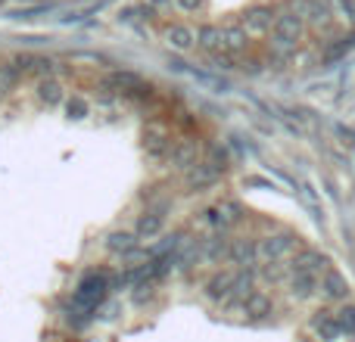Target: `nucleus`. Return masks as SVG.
Listing matches in <instances>:
<instances>
[{"label":"nucleus","instance_id":"obj_23","mask_svg":"<svg viewBox=\"0 0 355 342\" xmlns=\"http://www.w3.org/2000/svg\"><path fill=\"white\" fill-rule=\"evenodd\" d=\"M66 112H69V118L78 122V118H85L87 112H91V106H87L81 97H72V100H66Z\"/></svg>","mask_w":355,"mask_h":342},{"label":"nucleus","instance_id":"obj_2","mask_svg":"<svg viewBox=\"0 0 355 342\" xmlns=\"http://www.w3.org/2000/svg\"><path fill=\"white\" fill-rule=\"evenodd\" d=\"M306 35V19L296 16L293 10L281 12L275 19V28H271V50H281V53H290L296 44Z\"/></svg>","mask_w":355,"mask_h":342},{"label":"nucleus","instance_id":"obj_14","mask_svg":"<svg viewBox=\"0 0 355 342\" xmlns=\"http://www.w3.org/2000/svg\"><path fill=\"white\" fill-rule=\"evenodd\" d=\"M231 287H234V271H215V274L206 280L202 293H206L209 299L221 302V299H227V296H231Z\"/></svg>","mask_w":355,"mask_h":342},{"label":"nucleus","instance_id":"obj_10","mask_svg":"<svg viewBox=\"0 0 355 342\" xmlns=\"http://www.w3.org/2000/svg\"><path fill=\"white\" fill-rule=\"evenodd\" d=\"M200 162V150H196L193 141H178L172 143V153H168V165L178 171H190Z\"/></svg>","mask_w":355,"mask_h":342},{"label":"nucleus","instance_id":"obj_12","mask_svg":"<svg viewBox=\"0 0 355 342\" xmlns=\"http://www.w3.org/2000/svg\"><path fill=\"white\" fill-rule=\"evenodd\" d=\"M16 69L22 75H41V78H50V72H53V60H50V56H41V53H19Z\"/></svg>","mask_w":355,"mask_h":342},{"label":"nucleus","instance_id":"obj_17","mask_svg":"<svg viewBox=\"0 0 355 342\" xmlns=\"http://www.w3.org/2000/svg\"><path fill=\"white\" fill-rule=\"evenodd\" d=\"M162 227H166V218L162 215H156V212H144L141 218H137V224H135V233L141 240H153V237H159L162 233Z\"/></svg>","mask_w":355,"mask_h":342},{"label":"nucleus","instance_id":"obj_1","mask_svg":"<svg viewBox=\"0 0 355 342\" xmlns=\"http://www.w3.org/2000/svg\"><path fill=\"white\" fill-rule=\"evenodd\" d=\"M110 293H112L110 289V271H87V274L78 280V287H75L72 299L78 302L81 308H87V312H97V308L110 299Z\"/></svg>","mask_w":355,"mask_h":342},{"label":"nucleus","instance_id":"obj_16","mask_svg":"<svg viewBox=\"0 0 355 342\" xmlns=\"http://www.w3.org/2000/svg\"><path fill=\"white\" fill-rule=\"evenodd\" d=\"M35 93L44 106H60L62 100H66V91H62V84L53 78V75H50V78H37Z\"/></svg>","mask_w":355,"mask_h":342},{"label":"nucleus","instance_id":"obj_11","mask_svg":"<svg viewBox=\"0 0 355 342\" xmlns=\"http://www.w3.org/2000/svg\"><path fill=\"white\" fill-rule=\"evenodd\" d=\"M196 47L209 56L221 53L225 50V28L221 25H200L196 28Z\"/></svg>","mask_w":355,"mask_h":342},{"label":"nucleus","instance_id":"obj_18","mask_svg":"<svg viewBox=\"0 0 355 342\" xmlns=\"http://www.w3.org/2000/svg\"><path fill=\"white\" fill-rule=\"evenodd\" d=\"M246 47H250V35H246L243 25H240V22L225 25V50H227V53L240 56Z\"/></svg>","mask_w":355,"mask_h":342},{"label":"nucleus","instance_id":"obj_26","mask_svg":"<svg viewBox=\"0 0 355 342\" xmlns=\"http://www.w3.org/2000/svg\"><path fill=\"white\" fill-rule=\"evenodd\" d=\"M166 3H172V0H150V6H153V10H159V6H166Z\"/></svg>","mask_w":355,"mask_h":342},{"label":"nucleus","instance_id":"obj_3","mask_svg":"<svg viewBox=\"0 0 355 342\" xmlns=\"http://www.w3.org/2000/svg\"><path fill=\"white\" fill-rule=\"evenodd\" d=\"M147 87V81L137 72H112L100 81V93H125V97H137Z\"/></svg>","mask_w":355,"mask_h":342},{"label":"nucleus","instance_id":"obj_8","mask_svg":"<svg viewBox=\"0 0 355 342\" xmlns=\"http://www.w3.org/2000/svg\"><path fill=\"white\" fill-rule=\"evenodd\" d=\"M275 10L271 6H252L240 16V25L246 28V35H265V31L275 28Z\"/></svg>","mask_w":355,"mask_h":342},{"label":"nucleus","instance_id":"obj_24","mask_svg":"<svg viewBox=\"0 0 355 342\" xmlns=\"http://www.w3.org/2000/svg\"><path fill=\"white\" fill-rule=\"evenodd\" d=\"M178 6H181L184 12H196L202 6V0H178Z\"/></svg>","mask_w":355,"mask_h":342},{"label":"nucleus","instance_id":"obj_22","mask_svg":"<svg viewBox=\"0 0 355 342\" xmlns=\"http://www.w3.org/2000/svg\"><path fill=\"white\" fill-rule=\"evenodd\" d=\"M153 296H156L153 280H147V283H137V287H135V293H131V302H135V305H147Z\"/></svg>","mask_w":355,"mask_h":342},{"label":"nucleus","instance_id":"obj_25","mask_svg":"<svg viewBox=\"0 0 355 342\" xmlns=\"http://www.w3.org/2000/svg\"><path fill=\"white\" fill-rule=\"evenodd\" d=\"M100 318L112 321V318H116V305H106V308H103V314H100Z\"/></svg>","mask_w":355,"mask_h":342},{"label":"nucleus","instance_id":"obj_15","mask_svg":"<svg viewBox=\"0 0 355 342\" xmlns=\"http://www.w3.org/2000/svg\"><path fill=\"white\" fill-rule=\"evenodd\" d=\"M318 293L324 296L327 302H343L346 296H349V287H346V280H343V277H340L337 271L331 268L324 277H321V287H318Z\"/></svg>","mask_w":355,"mask_h":342},{"label":"nucleus","instance_id":"obj_9","mask_svg":"<svg viewBox=\"0 0 355 342\" xmlns=\"http://www.w3.org/2000/svg\"><path fill=\"white\" fill-rule=\"evenodd\" d=\"M312 333L321 342H337V339L346 336V330H343V324H340L337 312H318V314H315V318H312Z\"/></svg>","mask_w":355,"mask_h":342},{"label":"nucleus","instance_id":"obj_20","mask_svg":"<svg viewBox=\"0 0 355 342\" xmlns=\"http://www.w3.org/2000/svg\"><path fill=\"white\" fill-rule=\"evenodd\" d=\"M19 81H22V72L16 69V62H3V66H0V97L16 91Z\"/></svg>","mask_w":355,"mask_h":342},{"label":"nucleus","instance_id":"obj_6","mask_svg":"<svg viewBox=\"0 0 355 342\" xmlns=\"http://www.w3.org/2000/svg\"><path fill=\"white\" fill-rule=\"evenodd\" d=\"M293 240L284 237V233H275V237H262L259 240V262L271 264V262H284V258L293 252Z\"/></svg>","mask_w":355,"mask_h":342},{"label":"nucleus","instance_id":"obj_19","mask_svg":"<svg viewBox=\"0 0 355 342\" xmlns=\"http://www.w3.org/2000/svg\"><path fill=\"white\" fill-rule=\"evenodd\" d=\"M166 41H168V47H175V50H190L196 44V31L190 28V25H168V31H166Z\"/></svg>","mask_w":355,"mask_h":342},{"label":"nucleus","instance_id":"obj_4","mask_svg":"<svg viewBox=\"0 0 355 342\" xmlns=\"http://www.w3.org/2000/svg\"><path fill=\"white\" fill-rule=\"evenodd\" d=\"M172 143H175L172 134L162 125H147V131H144V150H147L150 159H168Z\"/></svg>","mask_w":355,"mask_h":342},{"label":"nucleus","instance_id":"obj_13","mask_svg":"<svg viewBox=\"0 0 355 342\" xmlns=\"http://www.w3.org/2000/svg\"><path fill=\"white\" fill-rule=\"evenodd\" d=\"M137 243H141V237H137L135 231H112L110 237L103 240L106 252H110V255H119V258L128 255V252H135Z\"/></svg>","mask_w":355,"mask_h":342},{"label":"nucleus","instance_id":"obj_7","mask_svg":"<svg viewBox=\"0 0 355 342\" xmlns=\"http://www.w3.org/2000/svg\"><path fill=\"white\" fill-rule=\"evenodd\" d=\"M227 262L237 264V268H256V262H259V240H250V237L231 240Z\"/></svg>","mask_w":355,"mask_h":342},{"label":"nucleus","instance_id":"obj_28","mask_svg":"<svg viewBox=\"0 0 355 342\" xmlns=\"http://www.w3.org/2000/svg\"><path fill=\"white\" fill-rule=\"evenodd\" d=\"M3 3H6V0H0V6H3Z\"/></svg>","mask_w":355,"mask_h":342},{"label":"nucleus","instance_id":"obj_27","mask_svg":"<svg viewBox=\"0 0 355 342\" xmlns=\"http://www.w3.org/2000/svg\"><path fill=\"white\" fill-rule=\"evenodd\" d=\"M25 3H35V0H25Z\"/></svg>","mask_w":355,"mask_h":342},{"label":"nucleus","instance_id":"obj_21","mask_svg":"<svg viewBox=\"0 0 355 342\" xmlns=\"http://www.w3.org/2000/svg\"><path fill=\"white\" fill-rule=\"evenodd\" d=\"M243 312L246 314H252V318H262V314H271V299L265 293H252V296H246L243 299Z\"/></svg>","mask_w":355,"mask_h":342},{"label":"nucleus","instance_id":"obj_5","mask_svg":"<svg viewBox=\"0 0 355 342\" xmlns=\"http://www.w3.org/2000/svg\"><path fill=\"white\" fill-rule=\"evenodd\" d=\"M218 177H221V171L215 168L212 162H209V159H200L190 171H184V187H187L190 193H200V190L212 187Z\"/></svg>","mask_w":355,"mask_h":342}]
</instances>
